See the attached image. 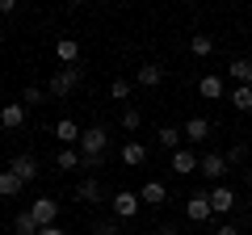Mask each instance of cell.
Masks as SVG:
<instances>
[{
    "label": "cell",
    "mask_w": 252,
    "mask_h": 235,
    "mask_svg": "<svg viewBox=\"0 0 252 235\" xmlns=\"http://www.w3.org/2000/svg\"><path fill=\"white\" fill-rule=\"evenodd\" d=\"M109 151V130L105 126H89L80 135V168H101Z\"/></svg>",
    "instance_id": "obj_1"
},
{
    "label": "cell",
    "mask_w": 252,
    "mask_h": 235,
    "mask_svg": "<svg viewBox=\"0 0 252 235\" xmlns=\"http://www.w3.org/2000/svg\"><path fill=\"white\" fill-rule=\"evenodd\" d=\"M80 80H84L80 67H59V72L51 76V97H67L72 88H80Z\"/></svg>",
    "instance_id": "obj_2"
},
{
    "label": "cell",
    "mask_w": 252,
    "mask_h": 235,
    "mask_svg": "<svg viewBox=\"0 0 252 235\" xmlns=\"http://www.w3.org/2000/svg\"><path fill=\"white\" fill-rule=\"evenodd\" d=\"M185 214L193 218V223H206L215 210H210V189H198V193H189L185 198Z\"/></svg>",
    "instance_id": "obj_3"
},
{
    "label": "cell",
    "mask_w": 252,
    "mask_h": 235,
    "mask_svg": "<svg viewBox=\"0 0 252 235\" xmlns=\"http://www.w3.org/2000/svg\"><path fill=\"white\" fill-rule=\"evenodd\" d=\"M198 172L206 176V181H223V176H227V155L206 151V155H202V164H198Z\"/></svg>",
    "instance_id": "obj_4"
},
{
    "label": "cell",
    "mask_w": 252,
    "mask_h": 235,
    "mask_svg": "<svg viewBox=\"0 0 252 235\" xmlns=\"http://www.w3.org/2000/svg\"><path fill=\"white\" fill-rule=\"evenodd\" d=\"M30 214H34L38 227H55V218H59V202H55V198H38L34 206H30Z\"/></svg>",
    "instance_id": "obj_5"
},
{
    "label": "cell",
    "mask_w": 252,
    "mask_h": 235,
    "mask_svg": "<svg viewBox=\"0 0 252 235\" xmlns=\"http://www.w3.org/2000/svg\"><path fill=\"white\" fill-rule=\"evenodd\" d=\"M109 206H114V214H118V218H135V214H139V193H130V189H118Z\"/></svg>",
    "instance_id": "obj_6"
},
{
    "label": "cell",
    "mask_w": 252,
    "mask_h": 235,
    "mask_svg": "<svg viewBox=\"0 0 252 235\" xmlns=\"http://www.w3.org/2000/svg\"><path fill=\"white\" fill-rule=\"evenodd\" d=\"M0 126L4 130H21L26 126V105H21V101H9V105L0 109Z\"/></svg>",
    "instance_id": "obj_7"
},
{
    "label": "cell",
    "mask_w": 252,
    "mask_h": 235,
    "mask_svg": "<svg viewBox=\"0 0 252 235\" xmlns=\"http://www.w3.org/2000/svg\"><path fill=\"white\" fill-rule=\"evenodd\" d=\"M198 155H193V151H189V147H181V151H172V164H168V168L172 172H177V176H189V172H198Z\"/></svg>",
    "instance_id": "obj_8"
},
{
    "label": "cell",
    "mask_w": 252,
    "mask_h": 235,
    "mask_svg": "<svg viewBox=\"0 0 252 235\" xmlns=\"http://www.w3.org/2000/svg\"><path fill=\"white\" fill-rule=\"evenodd\" d=\"M210 210H215V214H231L235 210V193L227 189V185H215V189H210Z\"/></svg>",
    "instance_id": "obj_9"
},
{
    "label": "cell",
    "mask_w": 252,
    "mask_h": 235,
    "mask_svg": "<svg viewBox=\"0 0 252 235\" xmlns=\"http://www.w3.org/2000/svg\"><path fill=\"white\" fill-rule=\"evenodd\" d=\"M135 84H139V88H160V84H164V67L160 63H143L135 72Z\"/></svg>",
    "instance_id": "obj_10"
},
{
    "label": "cell",
    "mask_w": 252,
    "mask_h": 235,
    "mask_svg": "<svg viewBox=\"0 0 252 235\" xmlns=\"http://www.w3.org/2000/svg\"><path fill=\"white\" fill-rule=\"evenodd\" d=\"M9 168H13V172H17V176H21V181L30 185V181H38V172H42V164H38L34 155H17V160H13Z\"/></svg>",
    "instance_id": "obj_11"
},
{
    "label": "cell",
    "mask_w": 252,
    "mask_h": 235,
    "mask_svg": "<svg viewBox=\"0 0 252 235\" xmlns=\"http://www.w3.org/2000/svg\"><path fill=\"white\" fill-rule=\"evenodd\" d=\"M51 135H55V139H59V143H63V147H72V143H80V135H84V130H80V126H76L72 118H63V122H55V130H51Z\"/></svg>",
    "instance_id": "obj_12"
},
{
    "label": "cell",
    "mask_w": 252,
    "mask_h": 235,
    "mask_svg": "<svg viewBox=\"0 0 252 235\" xmlns=\"http://www.w3.org/2000/svg\"><path fill=\"white\" fill-rule=\"evenodd\" d=\"M55 55H59V63H63V67H76V59H80V42H76V38H59Z\"/></svg>",
    "instance_id": "obj_13"
},
{
    "label": "cell",
    "mask_w": 252,
    "mask_h": 235,
    "mask_svg": "<svg viewBox=\"0 0 252 235\" xmlns=\"http://www.w3.org/2000/svg\"><path fill=\"white\" fill-rule=\"evenodd\" d=\"M122 164H126V168H139V164H147V147L139 143V139H130V143L122 147Z\"/></svg>",
    "instance_id": "obj_14"
},
{
    "label": "cell",
    "mask_w": 252,
    "mask_h": 235,
    "mask_svg": "<svg viewBox=\"0 0 252 235\" xmlns=\"http://www.w3.org/2000/svg\"><path fill=\"white\" fill-rule=\"evenodd\" d=\"M181 139H185V130H177V126H160L156 130V143H160L164 151H181Z\"/></svg>",
    "instance_id": "obj_15"
},
{
    "label": "cell",
    "mask_w": 252,
    "mask_h": 235,
    "mask_svg": "<svg viewBox=\"0 0 252 235\" xmlns=\"http://www.w3.org/2000/svg\"><path fill=\"white\" fill-rule=\"evenodd\" d=\"M21 189H26V181H21V176H17L13 168H4V172H0V198H17Z\"/></svg>",
    "instance_id": "obj_16"
},
{
    "label": "cell",
    "mask_w": 252,
    "mask_h": 235,
    "mask_svg": "<svg viewBox=\"0 0 252 235\" xmlns=\"http://www.w3.org/2000/svg\"><path fill=\"white\" fill-rule=\"evenodd\" d=\"M185 139H189V143H206V139H210V122H206V118H189V122H185Z\"/></svg>",
    "instance_id": "obj_17"
},
{
    "label": "cell",
    "mask_w": 252,
    "mask_h": 235,
    "mask_svg": "<svg viewBox=\"0 0 252 235\" xmlns=\"http://www.w3.org/2000/svg\"><path fill=\"white\" fill-rule=\"evenodd\" d=\"M198 92H202V97H206V101H219V97H223V76H202V80H198Z\"/></svg>",
    "instance_id": "obj_18"
},
{
    "label": "cell",
    "mask_w": 252,
    "mask_h": 235,
    "mask_svg": "<svg viewBox=\"0 0 252 235\" xmlns=\"http://www.w3.org/2000/svg\"><path fill=\"white\" fill-rule=\"evenodd\" d=\"M164 198H168V189H164L160 181H147V185H143V193H139V202H143V206H160Z\"/></svg>",
    "instance_id": "obj_19"
},
{
    "label": "cell",
    "mask_w": 252,
    "mask_h": 235,
    "mask_svg": "<svg viewBox=\"0 0 252 235\" xmlns=\"http://www.w3.org/2000/svg\"><path fill=\"white\" fill-rule=\"evenodd\" d=\"M227 72H231V80H240L244 88H252V59H231Z\"/></svg>",
    "instance_id": "obj_20"
},
{
    "label": "cell",
    "mask_w": 252,
    "mask_h": 235,
    "mask_svg": "<svg viewBox=\"0 0 252 235\" xmlns=\"http://www.w3.org/2000/svg\"><path fill=\"white\" fill-rule=\"evenodd\" d=\"M42 231V227L34 223V214H30V210H21L17 218H13V235H38Z\"/></svg>",
    "instance_id": "obj_21"
},
{
    "label": "cell",
    "mask_w": 252,
    "mask_h": 235,
    "mask_svg": "<svg viewBox=\"0 0 252 235\" xmlns=\"http://www.w3.org/2000/svg\"><path fill=\"white\" fill-rule=\"evenodd\" d=\"M76 198H80V202H101V181H97V176L80 181V185H76Z\"/></svg>",
    "instance_id": "obj_22"
},
{
    "label": "cell",
    "mask_w": 252,
    "mask_h": 235,
    "mask_svg": "<svg viewBox=\"0 0 252 235\" xmlns=\"http://www.w3.org/2000/svg\"><path fill=\"white\" fill-rule=\"evenodd\" d=\"M227 101H231V105L240 109V114H248V109H252V88H244V84H240V88H231V92H227Z\"/></svg>",
    "instance_id": "obj_23"
},
{
    "label": "cell",
    "mask_w": 252,
    "mask_h": 235,
    "mask_svg": "<svg viewBox=\"0 0 252 235\" xmlns=\"http://www.w3.org/2000/svg\"><path fill=\"white\" fill-rule=\"evenodd\" d=\"M55 168H59V172H72V168H80V151H72V147H63V151L55 155Z\"/></svg>",
    "instance_id": "obj_24"
},
{
    "label": "cell",
    "mask_w": 252,
    "mask_h": 235,
    "mask_svg": "<svg viewBox=\"0 0 252 235\" xmlns=\"http://www.w3.org/2000/svg\"><path fill=\"white\" fill-rule=\"evenodd\" d=\"M189 51L198 55V59H206V55L215 51V38H210V34H193V38H189Z\"/></svg>",
    "instance_id": "obj_25"
},
{
    "label": "cell",
    "mask_w": 252,
    "mask_h": 235,
    "mask_svg": "<svg viewBox=\"0 0 252 235\" xmlns=\"http://www.w3.org/2000/svg\"><path fill=\"white\" fill-rule=\"evenodd\" d=\"M139 126H143V109L126 105V109H122V130H139Z\"/></svg>",
    "instance_id": "obj_26"
},
{
    "label": "cell",
    "mask_w": 252,
    "mask_h": 235,
    "mask_svg": "<svg viewBox=\"0 0 252 235\" xmlns=\"http://www.w3.org/2000/svg\"><path fill=\"white\" fill-rule=\"evenodd\" d=\"M248 160V143H235L231 151H227V168H235V164H244Z\"/></svg>",
    "instance_id": "obj_27"
},
{
    "label": "cell",
    "mask_w": 252,
    "mask_h": 235,
    "mask_svg": "<svg viewBox=\"0 0 252 235\" xmlns=\"http://www.w3.org/2000/svg\"><path fill=\"white\" fill-rule=\"evenodd\" d=\"M21 105H42V88H38V84H26V92H21Z\"/></svg>",
    "instance_id": "obj_28"
},
{
    "label": "cell",
    "mask_w": 252,
    "mask_h": 235,
    "mask_svg": "<svg viewBox=\"0 0 252 235\" xmlns=\"http://www.w3.org/2000/svg\"><path fill=\"white\" fill-rule=\"evenodd\" d=\"M109 97H114V101H126V97H130V84H126V80H114V84H109Z\"/></svg>",
    "instance_id": "obj_29"
},
{
    "label": "cell",
    "mask_w": 252,
    "mask_h": 235,
    "mask_svg": "<svg viewBox=\"0 0 252 235\" xmlns=\"http://www.w3.org/2000/svg\"><path fill=\"white\" fill-rule=\"evenodd\" d=\"M93 231H97V235H118V223H97Z\"/></svg>",
    "instance_id": "obj_30"
},
{
    "label": "cell",
    "mask_w": 252,
    "mask_h": 235,
    "mask_svg": "<svg viewBox=\"0 0 252 235\" xmlns=\"http://www.w3.org/2000/svg\"><path fill=\"white\" fill-rule=\"evenodd\" d=\"M38 235H67V231H63V227H42Z\"/></svg>",
    "instance_id": "obj_31"
},
{
    "label": "cell",
    "mask_w": 252,
    "mask_h": 235,
    "mask_svg": "<svg viewBox=\"0 0 252 235\" xmlns=\"http://www.w3.org/2000/svg\"><path fill=\"white\" fill-rule=\"evenodd\" d=\"M215 235H240V231H235V227H231V223H223V227H219V231H215Z\"/></svg>",
    "instance_id": "obj_32"
},
{
    "label": "cell",
    "mask_w": 252,
    "mask_h": 235,
    "mask_svg": "<svg viewBox=\"0 0 252 235\" xmlns=\"http://www.w3.org/2000/svg\"><path fill=\"white\" fill-rule=\"evenodd\" d=\"M156 235H181V231H177V227H160V231H156Z\"/></svg>",
    "instance_id": "obj_33"
},
{
    "label": "cell",
    "mask_w": 252,
    "mask_h": 235,
    "mask_svg": "<svg viewBox=\"0 0 252 235\" xmlns=\"http://www.w3.org/2000/svg\"><path fill=\"white\" fill-rule=\"evenodd\" d=\"M248 189H252V168H248Z\"/></svg>",
    "instance_id": "obj_34"
},
{
    "label": "cell",
    "mask_w": 252,
    "mask_h": 235,
    "mask_svg": "<svg viewBox=\"0 0 252 235\" xmlns=\"http://www.w3.org/2000/svg\"><path fill=\"white\" fill-rule=\"evenodd\" d=\"M0 42H4V34H0Z\"/></svg>",
    "instance_id": "obj_35"
}]
</instances>
